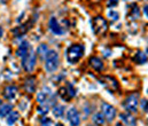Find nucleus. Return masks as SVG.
I'll use <instances>...</instances> for the list:
<instances>
[{
  "instance_id": "nucleus-1",
  "label": "nucleus",
  "mask_w": 148,
  "mask_h": 126,
  "mask_svg": "<svg viewBox=\"0 0 148 126\" xmlns=\"http://www.w3.org/2000/svg\"><path fill=\"white\" fill-rule=\"evenodd\" d=\"M59 54L55 50H48L45 55V69L48 72H54L59 68Z\"/></svg>"
},
{
  "instance_id": "nucleus-2",
  "label": "nucleus",
  "mask_w": 148,
  "mask_h": 126,
  "mask_svg": "<svg viewBox=\"0 0 148 126\" xmlns=\"http://www.w3.org/2000/svg\"><path fill=\"white\" fill-rule=\"evenodd\" d=\"M85 48L83 45H71L67 49V60L69 63L78 62L84 55Z\"/></svg>"
},
{
  "instance_id": "nucleus-3",
  "label": "nucleus",
  "mask_w": 148,
  "mask_h": 126,
  "mask_svg": "<svg viewBox=\"0 0 148 126\" xmlns=\"http://www.w3.org/2000/svg\"><path fill=\"white\" fill-rule=\"evenodd\" d=\"M92 30L95 36H103L108 31V23L102 16H97L92 21Z\"/></svg>"
},
{
  "instance_id": "nucleus-4",
  "label": "nucleus",
  "mask_w": 148,
  "mask_h": 126,
  "mask_svg": "<svg viewBox=\"0 0 148 126\" xmlns=\"http://www.w3.org/2000/svg\"><path fill=\"white\" fill-rule=\"evenodd\" d=\"M36 61H37L36 54L32 49H30V52L25 56L22 57V65H23L24 70L28 72H32L36 67Z\"/></svg>"
},
{
  "instance_id": "nucleus-5",
  "label": "nucleus",
  "mask_w": 148,
  "mask_h": 126,
  "mask_svg": "<svg viewBox=\"0 0 148 126\" xmlns=\"http://www.w3.org/2000/svg\"><path fill=\"white\" fill-rule=\"evenodd\" d=\"M99 80H100V84L103 85L109 92H116L119 88L117 80L114 77H110V76H101Z\"/></svg>"
},
{
  "instance_id": "nucleus-6",
  "label": "nucleus",
  "mask_w": 148,
  "mask_h": 126,
  "mask_svg": "<svg viewBox=\"0 0 148 126\" xmlns=\"http://www.w3.org/2000/svg\"><path fill=\"white\" fill-rule=\"evenodd\" d=\"M138 99L139 94H131L124 102V108L127 110V112H136L138 109Z\"/></svg>"
},
{
  "instance_id": "nucleus-7",
  "label": "nucleus",
  "mask_w": 148,
  "mask_h": 126,
  "mask_svg": "<svg viewBox=\"0 0 148 126\" xmlns=\"http://www.w3.org/2000/svg\"><path fill=\"white\" fill-rule=\"evenodd\" d=\"M101 110H102V114H103V116H105V118L111 123L114 119H115V117H116V109L110 106L109 103H106V102H103L102 104H101Z\"/></svg>"
},
{
  "instance_id": "nucleus-8",
  "label": "nucleus",
  "mask_w": 148,
  "mask_h": 126,
  "mask_svg": "<svg viewBox=\"0 0 148 126\" xmlns=\"http://www.w3.org/2000/svg\"><path fill=\"white\" fill-rule=\"evenodd\" d=\"M49 29L54 35H58V36L66 33V30L59 24V22H58V20L55 17H51V20H49Z\"/></svg>"
},
{
  "instance_id": "nucleus-9",
  "label": "nucleus",
  "mask_w": 148,
  "mask_h": 126,
  "mask_svg": "<svg viewBox=\"0 0 148 126\" xmlns=\"http://www.w3.org/2000/svg\"><path fill=\"white\" fill-rule=\"evenodd\" d=\"M67 117H68V121L71 126H78L80 124V118H79V114H78L77 109L71 108L70 110H68Z\"/></svg>"
},
{
  "instance_id": "nucleus-10",
  "label": "nucleus",
  "mask_w": 148,
  "mask_h": 126,
  "mask_svg": "<svg viewBox=\"0 0 148 126\" xmlns=\"http://www.w3.org/2000/svg\"><path fill=\"white\" fill-rule=\"evenodd\" d=\"M16 94H17V87L16 86H13V85L7 86L5 88V91H3V96L7 100H9V101L14 100L16 97Z\"/></svg>"
},
{
  "instance_id": "nucleus-11",
  "label": "nucleus",
  "mask_w": 148,
  "mask_h": 126,
  "mask_svg": "<svg viewBox=\"0 0 148 126\" xmlns=\"http://www.w3.org/2000/svg\"><path fill=\"white\" fill-rule=\"evenodd\" d=\"M30 49H31L30 44L28 42H23L18 46V48H17V50H16V55H17L18 57H23V56H25V55L30 52Z\"/></svg>"
},
{
  "instance_id": "nucleus-12",
  "label": "nucleus",
  "mask_w": 148,
  "mask_h": 126,
  "mask_svg": "<svg viewBox=\"0 0 148 126\" xmlns=\"http://www.w3.org/2000/svg\"><path fill=\"white\" fill-rule=\"evenodd\" d=\"M90 65H91L94 70H97V71L103 70V62L101 61V59H99V57H97V56H93V57L90 59Z\"/></svg>"
},
{
  "instance_id": "nucleus-13",
  "label": "nucleus",
  "mask_w": 148,
  "mask_h": 126,
  "mask_svg": "<svg viewBox=\"0 0 148 126\" xmlns=\"http://www.w3.org/2000/svg\"><path fill=\"white\" fill-rule=\"evenodd\" d=\"M119 117L122 118L123 123H125L127 126H136L137 122H136V118L130 114V112H126V114H121Z\"/></svg>"
},
{
  "instance_id": "nucleus-14",
  "label": "nucleus",
  "mask_w": 148,
  "mask_h": 126,
  "mask_svg": "<svg viewBox=\"0 0 148 126\" xmlns=\"http://www.w3.org/2000/svg\"><path fill=\"white\" fill-rule=\"evenodd\" d=\"M24 88L27 92L29 93H34L36 92V78L35 77H30L25 80L24 83Z\"/></svg>"
},
{
  "instance_id": "nucleus-15",
  "label": "nucleus",
  "mask_w": 148,
  "mask_h": 126,
  "mask_svg": "<svg viewBox=\"0 0 148 126\" xmlns=\"http://www.w3.org/2000/svg\"><path fill=\"white\" fill-rule=\"evenodd\" d=\"M13 109V104L10 103H2L0 101V117H5L7 116Z\"/></svg>"
},
{
  "instance_id": "nucleus-16",
  "label": "nucleus",
  "mask_w": 148,
  "mask_h": 126,
  "mask_svg": "<svg viewBox=\"0 0 148 126\" xmlns=\"http://www.w3.org/2000/svg\"><path fill=\"white\" fill-rule=\"evenodd\" d=\"M20 118V114L17 112V111H10L9 114H8V116H7V119H6V123H7V125H14L16 122H17V119Z\"/></svg>"
},
{
  "instance_id": "nucleus-17",
  "label": "nucleus",
  "mask_w": 148,
  "mask_h": 126,
  "mask_svg": "<svg viewBox=\"0 0 148 126\" xmlns=\"http://www.w3.org/2000/svg\"><path fill=\"white\" fill-rule=\"evenodd\" d=\"M27 27H28V24H24V25H21V27H18V28L14 29L13 32H14L15 37H21V36H23V35L29 30V28H27Z\"/></svg>"
},
{
  "instance_id": "nucleus-18",
  "label": "nucleus",
  "mask_w": 148,
  "mask_h": 126,
  "mask_svg": "<svg viewBox=\"0 0 148 126\" xmlns=\"http://www.w3.org/2000/svg\"><path fill=\"white\" fill-rule=\"evenodd\" d=\"M92 119H93L94 124H97V125H99V126H102L105 124V116H103V114H101V112L95 114Z\"/></svg>"
},
{
  "instance_id": "nucleus-19",
  "label": "nucleus",
  "mask_w": 148,
  "mask_h": 126,
  "mask_svg": "<svg viewBox=\"0 0 148 126\" xmlns=\"http://www.w3.org/2000/svg\"><path fill=\"white\" fill-rule=\"evenodd\" d=\"M134 61L138 63V64H144L147 62V55H145L143 52H138L134 56Z\"/></svg>"
},
{
  "instance_id": "nucleus-20",
  "label": "nucleus",
  "mask_w": 148,
  "mask_h": 126,
  "mask_svg": "<svg viewBox=\"0 0 148 126\" xmlns=\"http://www.w3.org/2000/svg\"><path fill=\"white\" fill-rule=\"evenodd\" d=\"M48 93H46L45 91H41L37 94V101L41 104V103H46V101H48Z\"/></svg>"
},
{
  "instance_id": "nucleus-21",
  "label": "nucleus",
  "mask_w": 148,
  "mask_h": 126,
  "mask_svg": "<svg viewBox=\"0 0 148 126\" xmlns=\"http://www.w3.org/2000/svg\"><path fill=\"white\" fill-rule=\"evenodd\" d=\"M139 16H140L139 7H138L136 3H133V5H132V9H131V12H130V17H131L132 20H137V18H139Z\"/></svg>"
},
{
  "instance_id": "nucleus-22",
  "label": "nucleus",
  "mask_w": 148,
  "mask_h": 126,
  "mask_svg": "<svg viewBox=\"0 0 148 126\" xmlns=\"http://www.w3.org/2000/svg\"><path fill=\"white\" fill-rule=\"evenodd\" d=\"M64 114V107L63 106H55L53 108V115L56 117V118H60L62 117Z\"/></svg>"
},
{
  "instance_id": "nucleus-23",
  "label": "nucleus",
  "mask_w": 148,
  "mask_h": 126,
  "mask_svg": "<svg viewBox=\"0 0 148 126\" xmlns=\"http://www.w3.org/2000/svg\"><path fill=\"white\" fill-rule=\"evenodd\" d=\"M59 94H60V96H61L63 100H66V101H69V100L71 99L70 95H69V92H68V88H67V87H62V88H60Z\"/></svg>"
},
{
  "instance_id": "nucleus-24",
  "label": "nucleus",
  "mask_w": 148,
  "mask_h": 126,
  "mask_svg": "<svg viewBox=\"0 0 148 126\" xmlns=\"http://www.w3.org/2000/svg\"><path fill=\"white\" fill-rule=\"evenodd\" d=\"M47 45H40L39 47H38V49H37V53H38V55H40V56H44L45 57V55L47 54Z\"/></svg>"
},
{
  "instance_id": "nucleus-25",
  "label": "nucleus",
  "mask_w": 148,
  "mask_h": 126,
  "mask_svg": "<svg viewBox=\"0 0 148 126\" xmlns=\"http://www.w3.org/2000/svg\"><path fill=\"white\" fill-rule=\"evenodd\" d=\"M108 17L110 18L112 22H116V21L119 18V14H118L116 10H112V9H110V10L108 12Z\"/></svg>"
},
{
  "instance_id": "nucleus-26",
  "label": "nucleus",
  "mask_w": 148,
  "mask_h": 126,
  "mask_svg": "<svg viewBox=\"0 0 148 126\" xmlns=\"http://www.w3.org/2000/svg\"><path fill=\"white\" fill-rule=\"evenodd\" d=\"M48 109H49V106H48V104L41 103V104L39 106V108H38V112L41 114V115H44V114H47V112H48Z\"/></svg>"
},
{
  "instance_id": "nucleus-27",
  "label": "nucleus",
  "mask_w": 148,
  "mask_h": 126,
  "mask_svg": "<svg viewBox=\"0 0 148 126\" xmlns=\"http://www.w3.org/2000/svg\"><path fill=\"white\" fill-rule=\"evenodd\" d=\"M41 125L42 126H52V121L49 118H42L41 119Z\"/></svg>"
},
{
  "instance_id": "nucleus-28",
  "label": "nucleus",
  "mask_w": 148,
  "mask_h": 126,
  "mask_svg": "<svg viewBox=\"0 0 148 126\" xmlns=\"http://www.w3.org/2000/svg\"><path fill=\"white\" fill-rule=\"evenodd\" d=\"M141 108L144 111L148 112V101L147 100H141Z\"/></svg>"
},
{
  "instance_id": "nucleus-29",
  "label": "nucleus",
  "mask_w": 148,
  "mask_h": 126,
  "mask_svg": "<svg viewBox=\"0 0 148 126\" xmlns=\"http://www.w3.org/2000/svg\"><path fill=\"white\" fill-rule=\"evenodd\" d=\"M117 2H118V0H109V1H108V6H109V7L116 6V5H117Z\"/></svg>"
},
{
  "instance_id": "nucleus-30",
  "label": "nucleus",
  "mask_w": 148,
  "mask_h": 126,
  "mask_svg": "<svg viewBox=\"0 0 148 126\" xmlns=\"http://www.w3.org/2000/svg\"><path fill=\"white\" fill-rule=\"evenodd\" d=\"M144 13H145V15L148 17V5H146V6L144 7Z\"/></svg>"
},
{
  "instance_id": "nucleus-31",
  "label": "nucleus",
  "mask_w": 148,
  "mask_h": 126,
  "mask_svg": "<svg viewBox=\"0 0 148 126\" xmlns=\"http://www.w3.org/2000/svg\"><path fill=\"white\" fill-rule=\"evenodd\" d=\"M2 33H3V30H2V28L0 27V39H1V37H2Z\"/></svg>"
},
{
  "instance_id": "nucleus-32",
  "label": "nucleus",
  "mask_w": 148,
  "mask_h": 126,
  "mask_svg": "<svg viewBox=\"0 0 148 126\" xmlns=\"http://www.w3.org/2000/svg\"><path fill=\"white\" fill-rule=\"evenodd\" d=\"M55 126H64V125H63V124H61V123H58Z\"/></svg>"
},
{
  "instance_id": "nucleus-33",
  "label": "nucleus",
  "mask_w": 148,
  "mask_h": 126,
  "mask_svg": "<svg viewBox=\"0 0 148 126\" xmlns=\"http://www.w3.org/2000/svg\"><path fill=\"white\" fill-rule=\"evenodd\" d=\"M116 126H124V125H123V124H119V123H118V124H116Z\"/></svg>"
},
{
  "instance_id": "nucleus-34",
  "label": "nucleus",
  "mask_w": 148,
  "mask_h": 126,
  "mask_svg": "<svg viewBox=\"0 0 148 126\" xmlns=\"http://www.w3.org/2000/svg\"><path fill=\"white\" fill-rule=\"evenodd\" d=\"M146 52H147V54H148V48H147V50H146Z\"/></svg>"
},
{
  "instance_id": "nucleus-35",
  "label": "nucleus",
  "mask_w": 148,
  "mask_h": 126,
  "mask_svg": "<svg viewBox=\"0 0 148 126\" xmlns=\"http://www.w3.org/2000/svg\"><path fill=\"white\" fill-rule=\"evenodd\" d=\"M88 126H92V125H88Z\"/></svg>"
},
{
  "instance_id": "nucleus-36",
  "label": "nucleus",
  "mask_w": 148,
  "mask_h": 126,
  "mask_svg": "<svg viewBox=\"0 0 148 126\" xmlns=\"http://www.w3.org/2000/svg\"><path fill=\"white\" fill-rule=\"evenodd\" d=\"M147 93H148V91H147Z\"/></svg>"
}]
</instances>
